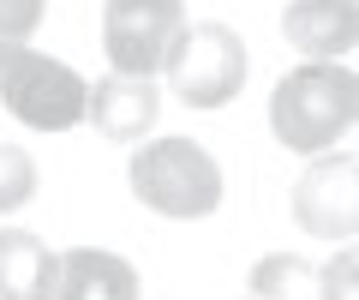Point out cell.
<instances>
[{
  "label": "cell",
  "instance_id": "obj_1",
  "mask_svg": "<svg viewBox=\"0 0 359 300\" xmlns=\"http://www.w3.org/2000/svg\"><path fill=\"white\" fill-rule=\"evenodd\" d=\"M353 120H359V79L335 60H311L299 72H287L269 96V132L306 157L330 150Z\"/></svg>",
  "mask_w": 359,
  "mask_h": 300
},
{
  "label": "cell",
  "instance_id": "obj_2",
  "mask_svg": "<svg viewBox=\"0 0 359 300\" xmlns=\"http://www.w3.org/2000/svg\"><path fill=\"white\" fill-rule=\"evenodd\" d=\"M132 193L174 222H198L222 204V169L192 138H156L132 157Z\"/></svg>",
  "mask_w": 359,
  "mask_h": 300
},
{
  "label": "cell",
  "instance_id": "obj_3",
  "mask_svg": "<svg viewBox=\"0 0 359 300\" xmlns=\"http://www.w3.org/2000/svg\"><path fill=\"white\" fill-rule=\"evenodd\" d=\"M186 30L192 25H186L180 0H108L102 6V48L114 60V72H126V79L168 72Z\"/></svg>",
  "mask_w": 359,
  "mask_h": 300
},
{
  "label": "cell",
  "instance_id": "obj_4",
  "mask_svg": "<svg viewBox=\"0 0 359 300\" xmlns=\"http://www.w3.org/2000/svg\"><path fill=\"white\" fill-rule=\"evenodd\" d=\"M0 103L36 132H66L78 120H90V84L78 79L72 66L25 48L0 66Z\"/></svg>",
  "mask_w": 359,
  "mask_h": 300
},
{
  "label": "cell",
  "instance_id": "obj_5",
  "mask_svg": "<svg viewBox=\"0 0 359 300\" xmlns=\"http://www.w3.org/2000/svg\"><path fill=\"white\" fill-rule=\"evenodd\" d=\"M168 91L180 96V103L192 108H222L240 96L245 84V42L233 37L228 25H192L186 37H180L174 60H168Z\"/></svg>",
  "mask_w": 359,
  "mask_h": 300
},
{
  "label": "cell",
  "instance_id": "obj_6",
  "mask_svg": "<svg viewBox=\"0 0 359 300\" xmlns=\"http://www.w3.org/2000/svg\"><path fill=\"white\" fill-rule=\"evenodd\" d=\"M294 222L318 240L359 235V162H347V157L311 162L294 186Z\"/></svg>",
  "mask_w": 359,
  "mask_h": 300
},
{
  "label": "cell",
  "instance_id": "obj_7",
  "mask_svg": "<svg viewBox=\"0 0 359 300\" xmlns=\"http://www.w3.org/2000/svg\"><path fill=\"white\" fill-rule=\"evenodd\" d=\"M162 115V91L150 79H126V72H108V79L90 84V126L114 144H132L156 126Z\"/></svg>",
  "mask_w": 359,
  "mask_h": 300
},
{
  "label": "cell",
  "instance_id": "obj_8",
  "mask_svg": "<svg viewBox=\"0 0 359 300\" xmlns=\"http://www.w3.org/2000/svg\"><path fill=\"white\" fill-rule=\"evenodd\" d=\"M282 37L311 60L359 48V0H294L282 13Z\"/></svg>",
  "mask_w": 359,
  "mask_h": 300
},
{
  "label": "cell",
  "instance_id": "obj_9",
  "mask_svg": "<svg viewBox=\"0 0 359 300\" xmlns=\"http://www.w3.org/2000/svg\"><path fill=\"white\" fill-rule=\"evenodd\" d=\"M48 300H138V270L126 259H114V252L78 247L60 259Z\"/></svg>",
  "mask_w": 359,
  "mask_h": 300
},
{
  "label": "cell",
  "instance_id": "obj_10",
  "mask_svg": "<svg viewBox=\"0 0 359 300\" xmlns=\"http://www.w3.org/2000/svg\"><path fill=\"white\" fill-rule=\"evenodd\" d=\"M54 259L36 235L25 228H0V300H48L54 294Z\"/></svg>",
  "mask_w": 359,
  "mask_h": 300
},
{
  "label": "cell",
  "instance_id": "obj_11",
  "mask_svg": "<svg viewBox=\"0 0 359 300\" xmlns=\"http://www.w3.org/2000/svg\"><path fill=\"white\" fill-rule=\"evenodd\" d=\"M252 294L257 300H330L323 288V270L294 252H269V259L252 264Z\"/></svg>",
  "mask_w": 359,
  "mask_h": 300
},
{
  "label": "cell",
  "instance_id": "obj_12",
  "mask_svg": "<svg viewBox=\"0 0 359 300\" xmlns=\"http://www.w3.org/2000/svg\"><path fill=\"white\" fill-rule=\"evenodd\" d=\"M42 6L48 0H0V66L30 48V37L42 25Z\"/></svg>",
  "mask_w": 359,
  "mask_h": 300
},
{
  "label": "cell",
  "instance_id": "obj_13",
  "mask_svg": "<svg viewBox=\"0 0 359 300\" xmlns=\"http://www.w3.org/2000/svg\"><path fill=\"white\" fill-rule=\"evenodd\" d=\"M30 193H36V162L13 144H0V210H18Z\"/></svg>",
  "mask_w": 359,
  "mask_h": 300
},
{
  "label": "cell",
  "instance_id": "obj_14",
  "mask_svg": "<svg viewBox=\"0 0 359 300\" xmlns=\"http://www.w3.org/2000/svg\"><path fill=\"white\" fill-rule=\"evenodd\" d=\"M323 288H330V300H359V247H341L323 264Z\"/></svg>",
  "mask_w": 359,
  "mask_h": 300
}]
</instances>
